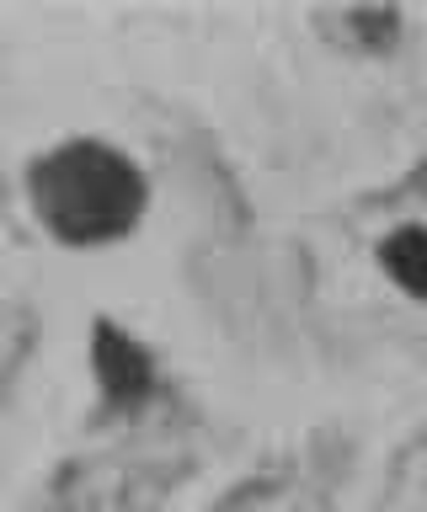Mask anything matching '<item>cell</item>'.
<instances>
[{"label":"cell","mask_w":427,"mask_h":512,"mask_svg":"<svg viewBox=\"0 0 427 512\" xmlns=\"http://www.w3.org/2000/svg\"><path fill=\"white\" fill-rule=\"evenodd\" d=\"M97 379H102L107 400H118V406H134V400L150 395V358L107 320L97 326Z\"/></svg>","instance_id":"7a4b0ae2"},{"label":"cell","mask_w":427,"mask_h":512,"mask_svg":"<svg viewBox=\"0 0 427 512\" xmlns=\"http://www.w3.org/2000/svg\"><path fill=\"white\" fill-rule=\"evenodd\" d=\"M27 192H33L38 219L75 246H97V240L134 230L139 208H145V182H139L134 160L86 139L43 155L27 176Z\"/></svg>","instance_id":"6da1fadb"},{"label":"cell","mask_w":427,"mask_h":512,"mask_svg":"<svg viewBox=\"0 0 427 512\" xmlns=\"http://www.w3.org/2000/svg\"><path fill=\"white\" fill-rule=\"evenodd\" d=\"M379 262H385V272L406 288V294L427 299V230H417V224L395 230L385 246H379Z\"/></svg>","instance_id":"3957f363"}]
</instances>
